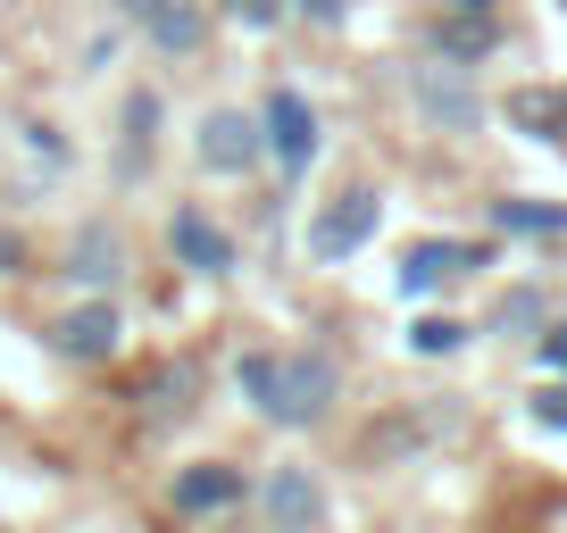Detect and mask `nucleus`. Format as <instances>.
I'll return each instance as SVG.
<instances>
[{"mask_svg": "<svg viewBox=\"0 0 567 533\" xmlns=\"http://www.w3.org/2000/svg\"><path fill=\"white\" fill-rule=\"evenodd\" d=\"M193 384H200L193 367H167V375H159V391H151V426H176V417L193 409V400H184V391H193Z\"/></svg>", "mask_w": 567, "mask_h": 533, "instance_id": "f8f14e48", "label": "nucleus"}, {"mask_svg": "<svg viewBox=\"0 0 567 533\" xmlns=\"http://www.w3.org/2000/svg\"><path fill=\"white\" fill-rule=\"evenodd\" d=\"M375 217H384V200H375L368 184H359V192H342L334 209L309 226V250H318V266H342V259H351V250L375 233Z\"/></svg>", "mask_w": 567, "mask_h": 533, "instance_id": "7ed1b4c3", "label": "nucleus"}, {"mask_svg": "<svg viewBox=\"0 0 567 533\" xmlns=\"http://www.w3.org/2000/svg\"><path fill=\"white\" fill-rule=\"evenodd\" d=\"M467 266H484V250H476V242H417V250L401 259V292H409V301H425V292L460 284Z\"/></svg>", "mask_w": 567, "mask_h": 533, "instance_id": "423d86ee", "label": "nucleus"}, {"mask_svg": "<svg viewBox=\"0 0 567 533\" xmlns=\"http://www.w3.org/2000/svg\"><path fill=\"white\" fill-rule=\"evenodd\" d=\"M234 18H243V25H276L284 0H234Z\"/></svg>", "mask_w": 567, "mask_h": 533, "instance_id": "a211bd4d", "label": "nucleus"}, {"mask_svg": "<svg viewBox=\"0 0 567 533\" xmlns=\"http://www.w3.org/2000/svg\"><path fill=\"white\" fill-rule=\"evenodd\" d=\"M250 159H259V117H243V108H209V117H200V167L243 176Z\"/></svg>", "mask_w": 567, "mask_h": 533, "instance_id": "39448f33", "label": "nucleus"}, {"mask_svg": "<svg viewBox=\"0 0 567 533\" xmlns=\"http://www.w3.org/2000/svg\"><path fill=\"white\" fill-rule=\"evenodd\" d=\"M501 226H517V233H567V209H559V200H543V209H534V200H501Z\"/></svg>", "mask_w": 567, "mask_h": 533, "instance_id": "ddd939ff", "label": "nucleus"}, {"mask_svg": "<svg viewBox=\"0 0 567 533\" xmlns=\"http://www.w3.org/2000/svg\"><path fill=\"white\" fill-rule=\"evenodd\" d=\"M543 358H550V367H567V325H559V334L543 342Z\"/></svg>", "mask_w": 567, "mask_h": 533, "instance_id": "412c9836", "label": "nucleus"}, {"mask_svg": "<svg viewBox=\"0 0 567 533\" xmlns=\"http://www.w3.org/2000/svg\"><path fill=\"white\" fill-rule=\"evenodd\" d=\"M51 342H59L68 358H84V367H92V358H109V351H117V309H109V301L68 309V317L51 325Z\"/></svg>", "mask_w": 567, "mask_h": 533, "instance_id": "0eeeda50", "label": "nucleus"}, {"mask_svg": "<svg viewBox=\"0 0 567 533\" xmlns=\"http://www.w3.org/2000/svg\"><path fill=\"white\" fill-rule=\"evenodd\" d=\"M259 509H267V525H276V533H318L326 492H318V475H309V467H276V475H267V492H259Z\"/></svg>", "mask_w": 567, "mask_h": 533, "instance_id": "20e7f679", "label": "nucleus"}, {"mask_svg": "<svg viewBox=\"0 0 567 533\" xmlns=\"http://www.w3.org/2000/svg\"><path fill=\"white\" fill-rule=\"evenodd\" d=\"M167 242H176V259L193 266V275H226L234 266V242L209 226L200 209H176V226H167Z\"/></svg>", "mask_w": 567, "mask_h": 533, "instance_id": "6e6552de", "label": "nucleus"}, {"mask_svg": "<svg viewBox=\"0 0 567 533\" xmlns=\"http://www.w3.org/2000/svg\"><path fill=\"white\" fill-rule=\"evenodd\" d=\"M151 125H159V101H151V92H134V101H125V134H134L142 150H151Z\"/></svg>", "mask_w": 567, "mask_h": 533, "instance_id": "f3484780", "label": "nucleus"}, {"mask_svg": "<svg viewBox=\"0 0 567 533\" xmlns=\"http://www.w3.org/2000/svg\"><path fill=\"white\" fill-rule=\"evenodd\" d=\"M451 9H467V18H484V0H451Z\"/></svg>", "mask_w": 567, "mask_h": 533, "instance_id": "4be33fe9", "label": "nucleus"}, {"mask_svg": "<svg viewBox=\"0 0 567 533\" xmlns=\"http://www.w3.org/2000/svg\"><path fill=\"white\" fill-rule=\"evenodd\" d=\"M425 108H434V117H451V125H476V101H460V92H451V84H434V75H425Z\"/></svg>", "mask_w": 567, "mask_h": 533, "instance_id": "2eb2a0df", "label": "nucleus"}, {"mask_svg": "<svg viewBox=\"0 0 567 533\" xmlns=\"http://www.w3.org/2000/svg\"><path fill=\"white\" fill-rule=\"evenodd\" d=\"M243 391H250V409H259L267 426H318L326 400H334V358H318V351H292V358L250 351L243 358Z\"/></svg>", "mask_w": 567, "mask_h": 533, "instance_id": "f257e3e1", "label": "nucleus"}, {"mask_svg": "<svg viewBox=\"0 0 567 533\" xmlns=\"http://www.w3.org/2000/svg\"><path fill=\"white\" fill-rule=\"evenodd\" d=\"M301 9H309L318 25H342V0H301Z\"/></svg>", "mask_w": 567, "mask_h": 533, "instance_id": "aec40b11", "label": "nucleus"}, {"mask_svg": "<svg viewBox=\"0 0 567 533\" xmlns=\"http://www.w3.org/2000/svg\"><path fill=\"white\" fill-rule=\"evenodd\" d=\"M409 342H417L425 358H443V351H460V342H467V325L460 317H417V325H409Z\"/></svg>", "mask_w": 567, "mask_h": 533, "instance_id": "4468645a", "label": "nucleus"}, {"mask_svg": "<svg viewBox=\"0 0 567 533\" xmlns=\"http://www.w3.org/2000/svg\"><path fill=\"white\" fill-rule=\"evenodd\" d=\"M534 417H543V426H559V433H567V384H559V391H543V400H534Z\"/></svg>", "mask_w": 567, "mask_h": 533, "instance_id": "6ab92c4d", "label": "nucleus"}, {"mask_svg": "<svg viewBox=\"0 0 567 533\" xmlns=\"http://www.w3.org/2000/svg\"><path fill=\"white\" fill-rule=\"evenodd\" d=\"M259 143L276 150L284 176H301V167L318 159V108H309L301 92H267V108H259Z\"/></svg>", "mask_w": 567, "mask_h": 533, "instance_id": "f03ea898", "label": "nucleus"}, {"mask_svg": "<svg viewBox=\"0 0 567 533\" xmlns=\"http://www.w3.org/2000/svg\"><path fill=\"white\" fill-rule=\"evenodd\" d=\"M234 500H243V475H234V467H184L176 475V509L184 516H209V509H234Z\"/></svg>", "mask_w": 567, "mask_h": 533, "instance_id": "9d476101", "label": "nucleus"}, {"mask_svg": "<svg viewBox=\"0 0 567 533\" xmlns=\"http://www.w3.org/2000/svg\"><path fill=\"white\" fill-rule=\"evenodd\" d=\"M443 51H451V59H476V51H493V25H484V18H476V25H443Z\"/></svg>", "mask_w": 567, "mask_h": 533, "instance_id": "dca6fc26", "label": "nucleus"}, {"mask_svg": "<svg viewBox=\"0 0 567 533\" xmlns=\"http://www.w3.org/2000/svg\"><path fill=\"white\" fill-rule=\"evenodd\" d=\"M68 275H84V284H117V233H109V226H84Z\"/></svg>", "mask_w": 567, "mask_h": 533, "instance_id": "9b49d317", "label": "nucleus"}, {"mask_svg": "<svg viewBox=\"0 0 567 533\" xmlns=\"http://www.w3.org/2000/svg\"><path fill=\"white\" fill-rule=\"evenodd\" d=\"M125 18L151 42H167V51H193L200 42V0H125Z\"/></svg>", "mask_w": 567, "mask_h": 533, "instance_id": "1a4fd4ad", "label": "nucleus"}]
</instances>
